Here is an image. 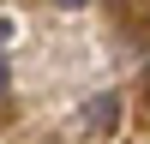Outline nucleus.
<instances>
[{
  "label": "nucleus",
  "mask_w": 150,
  "mask_h": 144,
  "mask_svg": "<svg viewBox=\"0 0 150 144\" xmlns=\"http://www.w3.org/2000/svg\"><path fill=\"white\" fill-rule=\"evenodd\" d=\"M0 90H6V48H0Z\"/></svg>",
  "instance_id": "nucleus-3"
},
{
  "label": "nucleus",
  "mask_w": 150,
  "mask_h": 144,
  "mask_svg": "<svg viewBox=\"0 0 150 144\" xmlns=\"http://www.w3.org/2000/svg\"><path fill=\"white\" fill-rule=\"evenodd\" d=\"M18 42V18H12V12H0V48H12Z\"/></svg>",
  "instance_id": "nucleus-2"
},
{
  "label": "nucleus",
  "mask_w": 150,
  "mask_h": 144,
  "mask_svg": "<svg viewBox=\"0 0 150 144\" xmlns=\"http://www.w3.org/2000/svg\"><path fill=\"white\" fill-rule=\"evenodd\" d=\"M120 126V96L108 90V96H90L84 102V132H114Z\"/></svg>",
  "instance_id": "nucleus-1"
},
{
  "label": "nucleus",
  "mask_w": 150,
  "mask_h": 144,
  "mask_svg": "<svg viewBox=\"0 0 150 144\" xmlns=\"http://www.w3.org/2000/svg\"><path fill=\"white\" fill-rule=\"evenodd\" d=\"M54 6H90V0H54Z\"/></svg>",
  "instance_id": "nucleus-5"
},
{
  "label": "nucleus",
  "mask_w": 150,
  "mask_h": 144,
  "mask_svg": "<svg viewBox=\"0 0 150 144\" xmlns=\"http://www.w3.org/2000/svg\"><path fill=\"white\" fill-rule=\"evenodd\" d=\"M144 108H150V66H144Z\"/></svg>",
  "instance_id": "nucleus-4"
}]
</instances>
